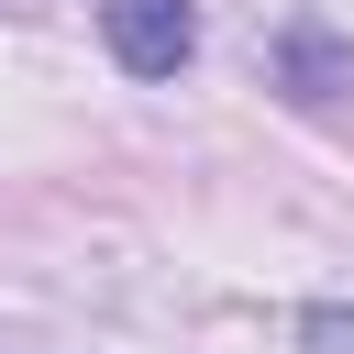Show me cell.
Returning a JSON list of instances; mask_svg holds the SVG:
<instances>
[{
    "label": "cell",
    "mask_w": 354,
    "mask_h": 354,
    "mask_svg": "<svg viewBox=\"0 0 354 354\" xmlns=\"http://www.w3.org/2000/svg\"><path fill=\"white\" fill-rule=\"evenodd\" d=\"M100 33H111V55L133 77H177L199 55V11L188 0H100Z\"/></svg>",
    "instance_id": "cell-1"
},
{
    "label": "cell",
    "mask_w": 354,
    "mask_h": 354,
    "mask_svg": "<svg viewBox=\"0 0 354 354\" xmlns=\"http://www.w3.org/2000/svg\"><path fill=\"white\" fill-rule=\"evenodd\" d=\"M277 77H288L299 100H343V88H354V44H332L321 22H288V44H277Z\"/></svg>",
    "instance_id": "cell-2"
}]
</instances>
